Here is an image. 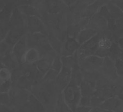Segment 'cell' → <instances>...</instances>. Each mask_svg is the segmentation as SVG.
I'll return each mask as SVG.
<instances>
[{
	"mask_svg": "<svg viewBox=\"0 0 123 112\" xmlns=\"http://www.w3.org/2000/svg\"><path fill=\"white\" fill-rule=\"evenodd\" d=\"M59 73L51 68L44 75L42 81L47 83H54Z\"/></svg>",
	"mask_w": 123,
	"mask_h": 112,
	"instance_id": "obj_28",
	"label": "cell"
},
{
	"mask_svg": "<svg viewBox=\"0 0 123 112\" xmlns=\"http://www.w3.org/2000/svg\"><path fill=\"white\" fill-rule=\"evenodd\" d=\"M101 33V37L98 43L96 55L105 58L108 56L113 41L111 39V33L108 31Z\"/></svg>",
	"mask_w": 123,
	"mask_h": 112,
	"instance_id": "obj_8",
	"label": "cell"
},
{
	"mask_svg": "<svg viewBox=\"0 0 123 112\" xmlns=\"http://www.w3.org/2000/svg\"><path fill=\"white\" fill-rule=\"evenodd\" d=\"M27 49H28V47L27 45L26 34L15 44L12 50L13 55L17 59L20 65L22 64L23 57Z\"/></svg>",
	"mask_w": 123,
	"mask_h": 112,
	"instance_id": "obj_13",
	"label": "cell"
},
{
	"mask_svg": "<svg viewBox=\"0 0 123 112\" xmlns=\"http://www.w3.org/2000/svg\"><path fill=\"white\" fill-rule=\"evenodd\" d=\"M117 96L119 98H120V99L123 101V87H121L119 89V90L118 91V93H117Z\"/></svg>",
	"mask_w": 123,
	"mask_h": 112,
	"instance_id": "obj_40",
	"label": "cell"
},
{
	"mask_svg": "<svg viewBox=\"0 0 123 112\" xmlns=\"http://www.w3.org/2000/svg\"><path fill=\"white\" fill-rule=\"evenodd\" d=\"M117 43H118V45L119 46V47L121 48V49L123 51V36L119 38L117 41Z\"/></svg>",
	"mask_w": 123,
	"mask_h": 112,
	"instance_id": "obj_41",
	"label": "cell"
},
{
	"mask_svg": "<svg viewBox=\"0 0 123 112\" xmlns=\"http://www.w3.org/2000/svg\"><path fill=\"white\" fill-rule=\"evenodd\" d=\"M93 1H94H94H97V0H93Z\"/></svg>",
	"mask_w": 123,
	"mask_h": 112,
	"instance_id": "obj_46",
	"label": "cell"
},
{
	"mask_svg": "<svg viewBox=\"0 0 123 112\" xmlns=\"http://www.w3.org/2000/svg\"><path fill=\"white\" fill-rule=\"evenodd\" d=\"M63 68V64L62 60H61V57L60 55H58L54 58V60L53 62L52 66H51V68L54 69L58 73L62 70Z\"/></svg>",
	"mask_w": 123,
	"mask_h": 112,
	"instance_id": "obj_29",
	"label": "cell"
},
{
	"mask_svg": "<svg viewBox=\"0 0 123 112\" xmlns=\"http://www.w3.org/2000/svg\"><path fill=\"white\" fill-rule=\"evenodd\" d=\"M83 79H84V76L80 67L72 70V79H71L72 81H74L79 86Z\"/></svg>",
	"mask_w": 123,
	"mask_h": 112,
	"instance_id": "obj_27",
	"label": "cell"
},
{
	"mask_svg": "<svg viewBox=\"0 0 123 112\" xmlns=\"http://www.w3.org/2000/svg\"><path fill=\"white\" fill-rule=\"evenodd\" d=\"M98 32L95 30L90 27L83 29L79 32L76 37V39L80 45L86 42L95 36Z\"/></svg>",
	"mask_w": 123,
	"mask_h": 112,
	"instance_id": "obj_17",
	"label": "cell"
},
{
	"mask_svg": "<svg viewBox=\"0 0 123 112\" xmlns=\"http://www.w3.org/2000/svg\"><path fill=\"white\" fill-rule=\"evenodd\" d=\"M43 77L44 75L38 71L35 63L22 64L12 71V87L30 91Z\"/></svg>",
	"mask_w": 123,
	"mask_h": 112,
	"instance_id": "obj_1",
	"label": "cell"
},
{
	"mask_svg": "<svg viewBox=\"0 0 123 112\" xmlns=\"http://www.w3.org/2000/svg\"><path fill=\"white\" fill-rule=\"evenodd\" d=\"M91 98L90 97L82 96L80 100L79 106H83V107H92V102H91Z\"/></svg>",
	"mask_w": 123,
	"mask_h": 112,
	"instance_id": "obj_35",
	"label": "cell"
},
{
	"mask_svg": "<svg viewBox=\"0 0 123 112\" xmlns=\"http://www.w3.org/2000/svg\"><path fill=\"white\" fill-rule=\"evenodd\" d=\"M90 112H102V109H101L100 107H93L92 109H91Z\"/></svg>",
	"mask_w": 123,
	"mask_h": 112,
	"instance_id": "obj_42",
	"label": "cell"
},
{
	"mask_svg": "<svg viewBox=\"0 0 123 112\" xmlns=\"http://www.w3.org/2000/svg\"><path fill=\"white\" fill-rule=\"evenodd\" d=\"M102 6V5L100 2V0H97L96 1H94V2L91 3L86 7L83 18L85 17L91 19L95 14L98 12L99 9Z\"/></svg>",
	"mask_w": 123,
	"mask_h": 112,
	"instance_id": "obj_23",
	"label": "cell"
},
{
	"mask_svg": "<svg viewBox=\"0 0 123 112\" xmlns=\"http://www.w3.org/2000/svg\"><path fill=\"white\" fill-rule=\"evenodd\" d=\"M55 57L56 56L51 55L45 56L41 57V59L35 63L37 69L44 76L51 68L53 60Z\"/></svg>",
	"mask_w": 123,
	"mask_h": 112,
	"instance_id": "obj_16",
	"label": "cell"
},
{
	"mask_svg": "<svg viewBox=\"0 0 123 112\" xmlns=\"http://www.w3.org/2000/svg\"><path fill=\"white\" fill-rule=\"evenodd\" d=\"M12 87V82L11 79L1 82V85H0L1 93H9Z\"/></svg>",
	"mask_w": 123,
	"mask_h": 112,
	"instance_id": "obj_31",
	"label": "cell"
},
{
	"mask_svg": "<svg viewBox=\"0 0 123 112\" xmlns=\"http://www.w3.org/2000/svg\"><path fill=\"white\" fill-rule=\"evenodd\" d=\"M123 51L121 49L119 46L118 45V43L117 42L113 41L112 47L109 51V54L107 57H109L113 61H115L116 59L120 58L122 55Z\"/></svg>",
	"mask_w": 123,
	"mask_h": 112,
	"instance_id": "obj_25",
	"label": "cell"
},
{
	"mask_svg": "<svg viewBox=\"0 0 123 112\" xmlns=\"http://www.w3.org/2000/svg\"><path fill=\"white\" fill-rule=\"evenodd\" d=\"M18 9L26 17H37L41 18L39 10L31 5H21L18 6Z\"/></svg>",
	"mask_w": 123,
	"mask_h": 112,
	"instance_id": "obj_22",
	"label": "cell"
},
{
	"mask_svg": "<svg viewBox=\"0 0 123 112\" xmlns=\"http://www.w3.org/2000/svg\"><path fill=\"white\" fill-rule=\"evenodd\" d=\"M98 13L100 14L103 18H104L105 19H106L107 20L108 19L113 18L112 15H111L110 13V12L109 11V9L106 5H102V6L100 7V8L99 9Z\"/></svg>",
	"mask_w": 123,
	"mask_h": 112,
	"instance_id": "obj_32",
	"label": "cell"
},
{
	"mask_svg": "<svg viewBox=\"0 0 123 112\" xmlns=\"http://www.w3.org/2000/svg\"><path fill=\"white\" fill-rule=\"evenodd\" d=\"M15 108L12 106H8L1 105L0 112H15Z\"/></svg>",
	"mask_w": 123,
	"mask_h": 112,
	"instance_id": "obj_36",
	"label": "cell"
},
{
	"mask_svg": "<svg viewBox=\"0 0 123 112\" xmlns=\"http://www.w3.org/2000/svg\"><path fill=\"white\" fill-rule=\"evenodd\" d=\"M63 99L72 112H76L82 97L79 86L71 80L62 92Z\"/></svg>",
	"mask_w": 123,
	"mask_h": 112,
	"instance_id": "obj_3",
	"label": "cell"
},
{
	"mask_svg": "<svg viewBox=\"0 0 123 112\" xmlns=\"http://www.w3.org/2000/svg\"><path fill=\"white\" fill-rule=\"evenodd\" d=\"M77 1L81 2L83 3L88 4V5H90L91 3L94 2V1H93V0H77Z\"/></svg>",
	"mask_w": 123,
	"mask_h": 112,
	"instance_id": "obj_43",
	"label": "cell"
},
{
	"mask_svg": "<svg viewBox=\"0 0 123 112\" xmlns=\"http://www.w3.org/2000/svg\"><path fill=\"white\" fill-rule=\"evenodd\" d=\"M12 72L6 68L1 66V70H0V79L1 82L8 81L11 79Z\"/></svg>",
	"mask_w": 123,
	"mask_h": 112,
	"instance_id": "obj_30",
	"label": "cell"
},
{
	"mask_svg": "<svg viewBox=\"0 0 123 112\" xmlns=\"http://www.w3.org/2000/svg\"><path fill=\"white\" fill-rule=\"evenodd\" d=\"M41 57L40 53L36 48H28L23 57L22 64L36 63Z\"/></svg>",
	"mask_w": 123,
	"mask_h": 112,
	"instance_id": "obj_20",
	"label": "cell"
},
{
	"mask_svg": "<svg viewBox=\"0 0 123 112\" xmlns=\"http://www.w3.org/2000/svg\"><path fill=\"white\" fill-rule=\"evenodd\" d=\"M102 112H116L113 111H109V110H102Z\"/></svg>",
	"mask_w": 123,
	"mask_h": 112,
	"instance_id": "obj_44",
	"label": "cell"
},
{
	"mask_svg": "<svg viewBox=\"0 0 123 112\" xmlns=\"http://www.w3.org/2000/svg\"><path fill=\"white\" fill-rule=\"evenodd\" d=\"M39 33H27L26 42L28 48H36L38 41Z\"/></svg>",
	"mask_w": 123,
	"mask_h": 112,
	"instance_id": "obj_26",
	"label": "cell"
},
{
	"mask_svg": "<svg viewBox=\"0 0 123 112\" xmlns=\"http://www.w3.org/2000/svg\"><path fill=\"white\" fill-rule=\"evenodd\" d=\"M63 67L72 71V69L79 67V59L77 56V52L75 54L67 56H61Z\"/></svg>",
	"mask_w": 123,
	"mask_h": 112,
	"instance_id": "obj_21",
	"label": "cell"
},
{
	"mask_svg": "<svg viewBox=\"0 0 123 112\" xmlns=\"http://www.w3.org/2000/svg\"><path fill=\"white\" fill-rule=\"evenodd\" d=\"M0 102L2 105L11 106V97H10L9 93H1Z\"/></svg>",
	"mask_w": 123,
	"mask_h": 112,
	"instance_id": "obj_34",
	"label": "cell"
},
{
	"mask_svg": "<svg viewBox=\"0 0 123 112\" xmlns=\"http://www.w3.org/2000/svg\"><path fill=\"white\" fill-rule=\"evenodd\" d=\"M27 33H42L47 34V29L41 18L26 17Z\"/></svg>",
	"mask_w": 123,
	"mask_h": 112,
	"instance_id": "obj_9",
	"label": "cell"
},
{
	"mask_svg": "<svg viewBox=\"0 0 123 112\" xmlns=\"http://www.w3.org/2000/svg\"><path fill=\"white\" fill-rule=\"evenodd\" d=\"M30 91L44 106L50 104L54 94L57 93L54 83H47L42 80L33 85Z\"/></svg>",
	"mask_w": 123,
	"mask_h": 112,
	"instance_id": "obj_2",
	"label": "cell"
},
{
	"mask_svg": "<svg viewBox=\"0 0 123 112\" xmlns=\"http://www.w3.org/2000/svg\"><path fill=\"white\" fill-rule=\"evenodd\" d=\"M117 75L118 77H123V61L120 58L116 59L114 61Z\"/></svg>",
	"mask_w": 123,
	"mask_h": 112,
	"instance_id": "obj_33",
	"label": "cell"
},
{
	"mask_svg": "<svg viewBox=\"0 0 123 112\" xmlns=\"http://www.w3.org/2000/svg\"><path fill=\"white\" fill-rule=\"evenodd\" d=\"M101 37V33L98 32L86 42L81 45L77 51L78 59H82L91 55H96L98 43Z\"/></svg>",
	"mask_w": 123,
	"mask_h": 112,
	"instance_id": "obj_5",
	"label": "cell"
},
{
	"mask_svg": "<svg viewBox=\"0 0 123 112\" xmlns=\"http://www.w3.org/2000/svg\"><path fill=\"white\" fill-rule=\"evenodd\" d=\"M62 1H63V0H62Z\"/></svg>",
	"mask_w": 123,
	"mask_h": 112,
	"instance_id": "obj_47",
	"label": "cell"
},
{
	"mask_svg": "<svg viewBox=\"0 0 123 112\" xmlns=\"http://www.w3.org/2000/svg\"><path fill=\"white\" fill-rule=\"evenodd\" d=\"M19 66V63L13 55L12 51L1 57V66L6 68L11 72L17 68Z\"/></svg>",
	"mask_w": 123,
	"mask_h": 112,
	"instance_id": "obj_15",
	"label": "cell"
},
{
	"mask_svg": "<svg viewBox=\"0 0 123 112\" xmlns=\"http://www.w3.org/2000/svg\"><path fill=\"white\" fill-rule=\"evenodd\" d=\"M80 45L75 37H69L67 36L63 41L60 53L61 56H67L73 55L78 50Z\"/></svg>",
	"mask_w": 123,
	"mask_h": 112,
	"instance_id": "obj_10",
	"label": "cell"
},
{
	"mask_svg": "<svg viewBox=\"0 0 123 112\" xmlns=\"http://www.w3.org/2000/svg\"><path fill=\"white\" fill-rule=\"evenodd\" d=\"M104 61V58L97 55H91L79 60V65L83 71L94 72L100 69Z\"/></svg>",
	"mask_w": 123,
	"mask_h": 112,
	"instance_id": "obj_4",
	"label": "cell"
},
{
	"mask_svg": "<svg viewBox=\"0 0 123 112\" xmlns=\"http://www.w3.org/2000/svg\"><path fill=\"white\" fill-rule=\"evenodd\" d=\"M26 107L31 112H45L44 105L30 93Z\"/></svg>",
	"mask_w": 123,
	"mask_h": 112,
	"instance_id": "obj_19",
	"label": "cell"
},
{
	"mask_svg": "<svg viewBox=\"0 0 123 112\" xmlns=\"http://www.w3.org/2000/svg\"><path fill=\"white\" fill-rule=\"evenodd\" d=\"M112 2L118 6L123 12V0H112Z\"/></svg>",
	"mask_w": 123,
	"mask_h": 112,
	"instance_id": "obj_38",
	"label": "cell"
},
{
	"mask_svg": "<svg viewBox=\"0 0 123 112\" xmlns=\"http://www.w3.org/2000/svg\"><path fill=\"white\" fill-rule=\"evenodd\" d=\"M63 1L67 6L68 7H70L76 3L77 0H63Z\"/></svg>",
	"mask_w": 123,
	"mask_h": 112,
	"instance_id": "obj_39",
	"label": "cell"
},
{
	"mask_svg": "<svg viewBox=\"0 0 123 112\" xmlns=\"http://www.w3.org/2000/svg\"><path fill=\"white\" fill-rule=\"evenodd\" d=\"M96 85V81L83 79L79 85L82 96L92 97L94 95Z\"/></svg>",
	"mask_w": 123,
	"mask_h": 112,
	"instance_id": "obj_14",
	"label": "cell"
},
{
	"mask_svg": "<svg viewBox=\"0 0 123 112\" xmlns=\"http://www.w3.org/2000/svg\"><path fill=\"white\" fill-rule=\"evenodd\" d=\"M11 97V106L25 107L28 103L30 91L27 90L12 87L9 92Z\"/></svg>",
	"mask_w": 123,
	"mask_h": 112,
	"instance_id": "obj_6",
	"label": "cell"
},
{
	"mask_svg": "<svg viewBox=\"0 0 123 112\" xmlns=\"http://www.w3.org/2000/svg\"><path fill=\"white\" fill-rule=\"evenodd\" d=\"M100 70L105 78L111 81H114L119 77L117 73L114 61L109 57L104 58V63Z\"/></svg>",
	"mask_w": 123,
	"mask_h": 112,
	"instance_id": "obj_12",
	"label": "cell"
},
{
	"mask_svg": "<svg viewBox=\"0 0 123 112\" xmlns=\"http://www.w3.org/2000/svg\"><path fill=\"white\" fill-rule=\"evenodd\" d=\"M120 59L122 60H123V53H122V55H121V56H120Z\"/></svg>",
	"mask_w": 123,
	"mask_h": 112,
	"instance_id": "obj_45",
	"label": "cell"
},
{
	"mask_svg": "<svg viewBox=\"0 0 123 112\" xmlns=\"http://www.w3.org/2000/svg\"><path fill=\"white\" fill-rule=\"evenodd\" d=\"M92 107H86L83 106H78L76 112H90Z\"/></svg>",
	"mask_w": 123,
	"mask_h": 112,
	"instance_id": "obj_37",
	"label": "cell"
},
{
	"mask_svg": "<svg viewBox=\"0 0 123 112\" xmlns=\"http://www.w3.org/2000/svg\"><path fill=\"white\" fill-rule=\"evenodd\" d=\"M98 107L102 110L123 112V101L117 96H114L105 100Z\"/></svg>",
	"mask_w": 123,
	"mask_h": 112,
	"instance_id": "obj_11",
	"label": "cell"
},
{
	"mask_svg": "<svg viewBox=\"0 0 123 112\" xmlns=\"http://www.w3.org/2000/svg\"><path fill=\"white\" fill-rule=\"evenodd\" d=\"M26 33V32L23 31L9 29L6 37H5V39L2 41L5 42L10 47L13 48V47L14 46L15 44Z\"/></svg>",
	"mask_w": 123,
	"mask_h": 112,
	"instance_id": "obj_18",
	"label": "cell"
},
{
	"mask_svg": "<svg viewBox=\"0 0 123 112\" xmlns=\"http://www.w3.org/2000/svg\"><path fill=\"white\" fill-rule=\"evenodd\" d=\"M72 79V71L63 67L54 82L55 90L57 94L61 93L69 84Z\"/></svg>",
	"mask_w": 123,
	"mask_h": 112,
	"instance_id": "obj_7",
	"label": "cell"
},
{
	"mask_svg": "<svg viewBox=\"0 0 123 112\" xmlns=\"http://www.w3.org/2000/svg\"><path fill=\"white\" fill-rule=\"evenodd\" d=\"M106 5L113 18L116 20L123 17V12L116 4L111 1L107 3Z\"/></svg>",
	"mask_w": 123,
	"mask_h": 112,
	"instance_id": "obj_24",
	"label": "cell"
}]
</instances>
